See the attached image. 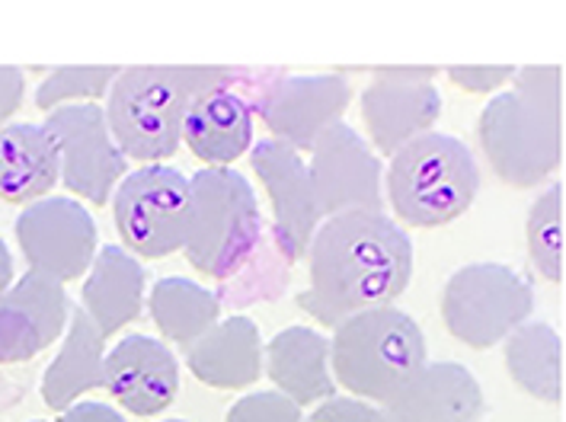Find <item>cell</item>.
<instances>
[{
	"label": "cell",
	"instance_id": "d4e9b609",
	"mask_svg": "<svg viewBox=\"0 0 566 422\" xmlns=\"http://www.w3.org/2000/svg\"><path fill=\"white\" fill-rule=\"evenodd\" d=\"M150 317L167 342L189 349L202 333H209L221 320V302L199 282L170 275L154 282L150 288Z\"/></svg>",
	"mask_w": 566,
	"mask_h": 422
},
{
	"label": "cell",
	"instance_id": "83f0119b",
	"mask_svg": "<svg viewBox=\"0 0 566 422\" xmlns=\"http://www.w3.org/2000/svg\"><path fill=\"white\" fill-rule=\"evenodd\" d=\"M228 422H304V413L295 400L272 388V391H253L240 397L228 410Z\"/></svg>",
	"mask_w": 566,
	"mask_h": 422
},
{
	"label": "cell",
	"instance_id": "d6a6232c",
	"mask_svg": "<svg viewBox=\"0 0 566 422\" xmlns=\"http://www.w3.org/2000/svg\"><path fill=\"white\" fill-rule=\"evenodd\" d=\"M13 256H10V246L3 243V238H0V292H7L10 285H13Z\"/></svg>",
	"mask_w": 566,
	"mask_h": 422
},
{
	"label": "cell",
	"instance_id": "e575fe53",
	"mask_svg": "<svg viewBox=\"0 0 566 422\" xmlns=\"http://www.w3.org/2000/svg\"><path fill=\"white\" fill-rule=\"evenodd\" d=\"M32 422H49V420H32Z\"/></svg>",
	"mask_w": 566,
	"mask_h": 422
},
{
	"label": "cell",
	"instance_id": "4fadbf2b",
	"mask_svg": "<svg viewBox=\"0 0 566 422\" xmlns=\"http://www.w3.org/2000/svg\"><path fill=\"white\" fill-rule=\"evenodd\" d=\"M253 170L263 182L272 205V228H275V246L289 263H304L307 246L314 241L324 214L317 205L307 163L301 160L295 148L285 141L263 138L250 148Z\"/></svg>",
	"mask_w": 566,
	"mask_h": 422
},
{
	"label": "cell",
	"instance_id": "2e32d148",
	"mask_svg": "<svg viewBox=\"0 0 566 422\" xmlns=\"http://www.w3.org/2000/svg\"><path fill=\"white\" fill-rule=\"evenodd\" d=\"M103 391L132 416H157L179 393L177 352L142 333L119 339L106 349V384Z\"/></svg>",
	"mask_w": 566,
	"mask_h": 422
},
{
	"label": "cell",
	"instance_id": "1f68e13d",
	"mask_svg": "<svg viewBox=\"0 0 566 422\" xmlns=\"http://www.w3.org/2000/svg\"><path fill=\"white\" fill-rule=\"evenodd\" d=\"M59 422H125L119 410H113L109 403H99V400H84V403H74L61 413Z\"/></svg>",
	"mask_w": 566,
	"mask_h": 422
},
{
	"label": "cell",
	"instance_id": "cb8c5ba5",
	"mask_svg": "<svg viewBox=\"0 0 566 422\" xmlns=\"http://www.w3.org/2000/svg\"><path fill=\"white\" fill-rule=\"evenodd\" d=\"M509 378L541 403H564V339L551 324L525 320L506 339Z\"/></svg>",
	"mask_w": 566,
	"mask_h": 422
},
{
	"label": "cell",
	"instance_id": "d6986e66",
	"mask_svg": "<svg viewBox=\"0 0 566 422\" xmlns=\"http://www.w3.org/2000/svg\"><path fill=\"white\" fill-rule=\"evenodd\" d=\"M186 365L199 384L214 391H243L263 378V336L250 317L218 320L189 349Z\"/></svg>",
	"mask_w": 566,
	"mask_h": 422
},
{
	"label": "cell",
	"instance_id": "484cf974",
	"mask_svg": "<svg viewBox=\"0 0 566 422\" xmlns=\"http://www.w3.org/2000/svg\"><path fill=\"white\" fill-rule=\"evenodd\" d=\"M525 241L528 256L535 270L554 282L564 285L566 278V189L564 182L547 186L528 209L525 221Z\"/></svg>",
	"mask_w": 566,
	"mask_h": 422
},
{
	"label": "cell",
	"instance_id": "8992f818",
	"mask_svg": "<svg viewBox=\"0 0 566 422\" xmlns=\"http://www.w3.org/2000/svg\"><path fill=\"white\" fill-rule=\"evenodd\" d=\"M189 228L182 253L209 278H231L263 238V211L250 180L231 167H206L189 177Z\"/></svg>",
	"mask_w": 566,
	"mask_h": 422
},
{
	"label": "cell",
	"instance_id": "8fae6325",
	"mask_svg": "<svg viewBox=\"0 0 566 422\" xmlns=\"http://www.w3.org/2000/svg\"><path fill=\"white\" fill-rule=\"evenodd\" d=\"M439 116L442 93L436 87V67H385L361 91V119L375 151L385 157L436 131Z\"/></svg>",
	"mask_w": 566,
	"mask_h": 422
},
{
	"label": "cell",
	"instance_id": "6da1fadb",
	"mask_svg": "<svg viewBox=\"0 0 566 422\" xmlns=\"http://www.w3.org/2000/svg\"><path fill=\"white\" fill-rule=\"evenodd\" d=\"M311 285L298 307L336 327L358 310L388 307L413 282V241L385 211H346L324 218L307 246Z\"/></svg>",
	"mask_w": 566,
	"mask_h": 422
},
{
	"label": "cell",
	"instance_id": "4dcf8cb0",
	"mask_svg": "<svg viewBox=\"0 0 566 422\" xmlns=\"http://www.w3.org/2000/svg\"><path fill=\"white\" fill-rule=\"evenodd\" d=\"M23 96H27V77H23V71L0 64V128L7 125V119H13L20 113Z\"/></svg>",
	"mask_w": 566,
	"mask_h": 422
},
{
	"label": "cell",
	"instance_id": "30bf717a",
	"mask_svg": "<svg viewBox=\"0 0 566 422\" xmlns=\"http://www.w3.org/2000/svg\"><path fill=\"white\" fill-rule=\"evenodd\" d=\"M13 234L27 266L61 285L90 272L99 250L93 214L71 196H49L27 205L13 221Z\"/></svg>",
	"mask_w": 566,
	"mask_h": 422
},
{
	"label": "cell",
	"instance_id": "ba28073f",
	"mask_svg": "<svg viewBox=\"0 0 566 422\" xmlns=\"http://www.w3.org/2000/svg\"><path fill=\"white\" fill-rule=\"evenodd\" d=\"M189 177L170 163L125 173L113 192V221L132 256L164 260L182 250L189 228Z\"/></svg>",
	"mask_w": 566,
	"mask_h": 422
},
{
	"label": "cell",
	"instance_id": "7c38bea8",
	"mask_svg": "<svg viewBox=\"0 0 566 422\" xmlns=\"http://www.w3.org/2000/svg\"><path fill=\"white\" fill-rule=\"evenodd\" d=\"M307 173L324 218L346 211H385L381 157L346 122L329 125L317 138Z\"/></svg>",
	"mask_w": 566,
	"mask_h": 422
},
{
	"label": "cell",
	"instance_id": "4316f807",
	"mask_svg": "<svg viewBox=\"0 0 566 422\" xmlns=\"http://www.w3.org/2000/svg\"><path fill=\"white\" fill-rule=\"evenodd\" d=\"M116 77H119V67H59L39 84L35 106L42 113H52L71 103H93L109 93Z\"/></svg>",
	"mask_w": 566,
	"mask_h": 422
},
{
	"label": "cell",
	"instance_id": "9a60e30c",
	"mask_svg": "<svg viewBox=\"0 0 566 422\" xmlns=\"http://www.w3.org/2000/svg\"><path fill=\"white\" fill-rule=\"evenodd\" d=\"M71 320L64 285L27 270L0 292V365L32 362L42 356Z\"/></svg>",
	"mask_w": 566,
	"mask_h": 422
},
{
	"label": "cell",
	"instance_id": "7a4b0ae2",
	"mask_svg": "<svg viewBox=\"0 0 566 422\" xmlns=\"http://www.w3.org/2000/svg\"><path fill=\"white\" fill-rule=\"evenodd\" d=\"M490 170L512 189H535L564 163V67H522L478 122Z\"/></svg>",
	"mask_w": 566,
	"mask_h": 422
},
{
	"label": "cell",
	"instance_id": "52a82bcc",
	"mask_svg": "<svg viewBox=\"0 0 566 422\" xmlns=\"http://www.w3.org/2000/svg\"><path fill=\"white\" fill-rule=\"evenodd\" d=\"M535 310V288L503 263H468L442 288V324L468 349H493Z\"/></svg>",
	"mask_w": 566,
	"mask_h": 422
},
{
	"label": "cell",
	"instance_id": "ffe728a7",
	"mask_svg": "<svg viewBox=\"0 0 566 422\" xmlns=\"http://www.w3.org/2000/svg\"><path fill=\"white\" fill-rule=\"evenodd\" d=\"M182 145L206 167H231L253 148V109L240 93H199L182 122Z\"/></svg>",
	"mask_w": 566,
	"mask_h": 422
},
{
	"label": "cell",
	"instance_id": "5bb4252c",
	"mask_svg": "<svg viewBox=\"0 0 566 422\" xmlns=\"http://www.w3.org/2000/svg\"><path fill=\"white\" fill-rule=\"evenodd\" d=\"M353 103V87L343 74H304L282 77L266 87L256 113L266 122L275 141L295 151H314L317 138L329 125L343 122Z\"/></svg>",
	"mask_w": 566,
	"mask_h": 422
},
{
	"label": "cell",
	"instance_id": "9c48e42d",
	"mask_svg": "<svg viewBox=\"0 0 566 422\" xmlns=\"http://www.w3.org/2000/svg\"><path fill=\"white\" fill-rule=\"evenodd\" d=\"M42 125L59 145L64 189L103 209L125 177V157L106 125V113L96 103H71L52 109Z\"/></svg>",
	"mask_w": 566,
	"mask_h": 422
},
{
	"label": "cell",
	"instance_id": "836d02e7",
	"mask_svg": "<svg viewBox=\"0 0 566 422\" xmlns=\"http://www.w3.org/2000/svg\"><path fill=\"white\" fill-rule=\"evenodd\" d=\"M164 422H186V420H164Z\"/></svg>",
	"mask_w": 566,
	"mask_h": 422
},
{
	"label": "cell",
	"instance_id": "3957f363",
	"mask_svg": "<svg viewBox=\"0 0 566 422\" xmlns=\"http://www.w3.org/2000/svg\"><path fill=\"white\" fill-rule=\"evenodd\" d=\"M224 67H125L106 93V125L125 160L167 163L199 93L228 87Z\"/></svg>",
	"mask_w": 566,
	"mask_h": 422
},
{
	"label": "cell",
	"instance_id": "f546056e",
	"mask_svg": "<svg viewBox=\"0 0 566 422\" xmlns=\"http://www.w3.org/2000/svg\"><path fill=\"white\" fill-rule=\"evenodd\" d=\"M448 81L468 93H500L512 84L515 67H448Z\"/></svg>",
	"mask_w": 566,
	"mask_h": 422
},
{
	"label": "cell",
	"instance_id": "277c9868",
	"mask_svg": "<svg viewBox=\"0 0 566 422\" xmlns=\"http://www.w3.org/2000/svg\"><path fill=\"white\" fill-rule=\"evenodd\" d=\"M429 362L426 336L400 307H371L339 320L329 339V371L336 388L385 407Z\"/></svg>",
	"mask_w": 566,
	"mask_h": 422
},
{
	"label": "cell",
	"instance_id": "ac0fdd59",
	"mask_svg": "<svg viewBox=\"0 0 566 422\" xmlns=\"http://www.w3.org/2000/svg\"><path fill=\"white\" fill-rule=\"evenodd\" d=\"M145 288H148V275L138 256H132L125 246L106 243L96 250V260L87 272L81 310L87 314L99 336L109 339L138 320L145 307Z\"/></svg>",
	"mask_w": 566,
	"mask_h": 422
},
{
	"label": "cell",
	"instance_id": "e0dca14e",
	"mask_svg": "<svg viewBox=\"0 0 566 422\" xmlns=\"http://www.w3.org/2000/svg\"><path fill=\"white\" fill-rule=\"evenodd\" d=\"M483 413V388L471 368L458 362H426L385 403L388 422H480Z\"/></svg>",
	"mask_w": 566,
	"mask_h": 422
},
{
	"label": "cell",
	"instance_id": "603a6c76",
	"mask_svg": "<svg viewBox=\"0 0 566 422\" xmlns=\"http://www.w3.org/2000/svg\"><path fill=\"white\" fill-rule=\"evenodd\" d=\"M103 384H106V339L90 324L81 307H71V320L59 356L42 374V400L49 410L64 413L84 393L99 391Z\"/></svg>",
	"mask_w": 566,
	"mask_h": 422
},
{
	"label": "cell",
	"instance_id": "5b68a950",
	"mask_svg": "<svg viewBox=\"0 0 566 422\" xmlns=\"http://www.w3.org/2000/svg\"><path fill=\"white\" fill-rule=\"evenodd\" d=\"M385 192L394 214L410 228H446L478 199V157L451 135L426 131L390 157Z\"/></svg>",
	"mask_w": 566,
	"mask_h": 422
},
{
	"label": "cell",
	"instance_id": "7402d4cb",
	"mask_svg": "<svg viewBox=\"0 0 566 422\" xmlns=\"http://www.w3.org/2000/svg\"><path fill=\"white\" fill-rule=\"evenodd\" d=\"M59 182V145L45 125L7 122L0 128V199L10 205H32L49 199Z\"/></svg>",
	"mask_w": 566,
	"mask_h": 422
},
{
	"label": "cell",
	"instance_id": "44dd1931",
	"mask_svg": "<svg viewBox=\"0 0 566 422\" xmlns=\"http://www.w3.org/2000/svg\"><path fill=\"white\" fill-rule=\"evenodd\" d=\"M263 374L298 407L336 397L329 371V339L314 327H285L263 346Z\"/></svg>",
	"mask_w": 566,
	"mask_h": 422
},
{
	"label": "cell",
	"instance_id": "f1b7e54d",
	"mask_svg": "<svg viewBox=\"0 0 566 422\" xmlns=\"http://www.w3.org/2000/svg\"><path fill=\"white\" fill-rule=\"evenodd\" d=\"M304 422H388L385 407L358 400V397H329L324 403H317V410Z\"/></svg>",
	"mask_w": 566,
	"mask_h": 422
}]
</instances>
